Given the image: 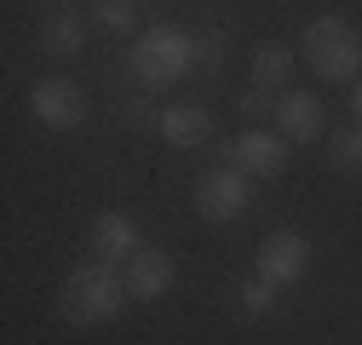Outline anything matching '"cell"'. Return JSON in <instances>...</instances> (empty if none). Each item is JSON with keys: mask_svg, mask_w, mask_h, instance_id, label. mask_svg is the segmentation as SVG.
<instances>
[{"mask_svg": "<svg viewBox=\"0 0 362 345\" xmlns=\"http://www.w3.org/2000/svg\"><path fill=\"white\" fill-rule=\"evenodd\" d=\"M86 47V23H81V12H47L40 18V52L47 58H75Z\"/></svg>", "mask_w": 362, "mask_h": 345, "instance_id": "obj_12", "label": "cell"}, {"mask_svg": "<svg viewBox=\"0 0 362 345\" xmlns=\"http://www.w3.org/2000/svg\"><path fill=\"white\" fill-rule=\"evenodd\" d=\"M139 247H144V236H139V219H132V213L104 207L93 219V259H104V265H127Z\"/></svg>", "mask_w": 362, "mask_h": 345, "instance_id": "obj_9", "label": "cell"}, {"mask_svg": "<svg viewBox=\"0 0 362 345\" xmlns=\"http://www.w3.org/2000/svg\"><path fill=\"white\" fill-rule=\"evenodd\" d=\"M270 110H276V104H270V93H264V86H247V93H242V115H270Z\"/></svg>", "mask_w": 362, "mask_h": 345, "instance_id": "obj_19", "label": "cell"}, {"mask_svg": "<svg viewBox=\"0 0 362 345\" xmlns=\"http://www.w3.org/2000/svg\"><path fill=\"white\" fill-rule=\"evenodd\" d=\"M121 305H127V276H121V265H104V259L75 265L58 288V317L69 328H104L121 317Z\"/></svg>", "mask_w": 362, "mask_h": 345, "instance_id": "obj_1", "label": "cell"}, {"mask_svg": "<svg viewBox=\"0 0 362 345\" xmlns=\"http://www.w3.org/2000/svg\"><path fill=\"white\" fill-rule=\"evenodd\" d=\"M247 196H253V185H247V172L242 167H207L202 179H196V213L207 225H230L236 213L247 207Z\"/></svg>", "mask_w": 362, "mask_h": 345, "instance_id": "obj_5", "label": "cell"}, {"mask_svg": "<svg viewBox=\"0 0 362 345\" xmlns=\"http://www.w3.org/2000/svg\"><path fill=\"white\" fill-rule=\"evenodd\" d=\"M52 6H58V12H81V6H86V0H52Z\"/></svg>", "mask_w": 362, "mask_h": 345, "instance_id": "obj_21", "label": "cell"}, {"mask_svg": "<svg viewBox=\"0 0 362 345\" xmlns=\"http://www.w3.org/2000/svg\"><path fill=\"white\" fill-rule=\"evenodd\" d=\"M305 58L322 81H356L362 75V35L339 12H322L305 23Z\"/></svg>", "mask_w": 362, "mask_h": 345, "instance_id": "obj_3", "label": "cell"}, {"mask_svg": "<svg viewBox=\"0 0 362 345\" xmlns=\"http://www.w3.org/2000/svg\"><path fill=\"white\" fill-rule=\"evenodd\" d=\"M276 299H282V288H276V282H264L259 271H253V276L236 288V305H242V317H247V322L270 317V311H276Z\"/></svg>", "mask_w": 362, "mask_h": 345, "instance_id": "obj_14", "label": "cell"}, {"mask_svg": "<svg viewBox=\"0 0 362 345\" xmlns=\"http://www.w3.org/2000/svg\"><path fill=\"white\" fill-rule=\"evenodd\" d=\"M29 115L52 133H75V127H86V93L69 75H40L29 86Z\"/></svg>", "mask_w": 362, "mask_h": 345, "instance_id": "obj_4", "label": "cell"}, {"mask_svg": "<svg viewBox=\"0 0 362 345\" xmlns=\"http://www.w3.org/2000/svg\"><path fill=\"white\" fill-rule=\"evenodd\" d=\"M127 64H132V75H139L144 93H156V86H167V81H185L196 69V35L178 29V23H156V29H144L139 40H132Z\"/></svg>", "mask_w": 362, "mask_h": 345, "instance_id": "obj_2", "label": "cell"}, {"mask_svg": "<svg viewBox=\"0 0 362 345\" xmlns=\"http://www.w3.org/2000/svg\"><path fill=\"white\" fill-rule=\"evenodd\" d=\"M293 75V52L282 47V40H264V47L253 52V86H264V93H276V86Z\"/></svg>", "mask_w": 362, "mask_h": 345, "instance_id": "obj_13", "label": "cell"}, {"mask_svg": "<svg viewBox=\"0 0 362 345\" xmlns=\"http://www.w3.org/2000/svg\"><path fill=\"white\" fill-rule=\"evenodd\" d=\"M328 161H334L339 172H356V167H362V121L334 127V133H328Z\"/></svg>", "mask_w": 362, "mask_h": 345, "instance_id": "obj_15", "label": "cell"}, {"mask_svg": "<svg viewBox=\"0 0 362 345\" xmlns=\"http://www.w3.org/2000/svg\"><path fill=\"white\" fill-rule=\"evenodd\" d=\"M121 276H127V293L132 299H161V293H173V282H178V265H173V253L167 247H139L121 265Z\"/></svg>", "mask_w": 362, "mask_h": 345, "instance_id": "obj_8", "label": "cell"}, {"mask_svg": "<svg viewBox=\"0 0 362 345\" xmlns=\"http://www.w3.org/2000/svg\"><path fill=\"white\" fill-rule=\"evenodd\" d=\"M253 271H259L264 282H276V288H293V282H305V271H310V242H305L299 230H270V236L259 242Z\"/></svg>", "mask_w": 362, "mask_h": 345, "instance_id": "obj_6", "label": "cell"}, {"mask_svg": "<svg viewBox=\"0 0 362 345\" xmlns=\"http://www.w3.org/2000/svg\"><path fill=\"white\" fill-rule=\"evenodd\" d=\"M115 121H121V127H156V121H161V110H156L150 98L132 93V98H121V104H115Z\"/></svg>", "mask_w": 362, "mask_h": 345, "instance_id": "obj_18", "label": "cell"}, {"mask_svg": "<svg viewBox=\"0 0 362 345\" xmlns=\"http://www.w3.org/2000/svg\"><path fill=\"white\" fill-rule=\"evenodd\" d=\"M276 127H282L288 144H310V139L328 133V110H322L316 93H282L276 98Z\"/></svg>", "mask_w": 362, "mask_h": 345, "instance_id": "obj_11", "label": "cell"}, {"mask_svg": "<svg viewBox=\"0 0 362 345\" xmlns=\"http://www.w3.org/2000/svg\"><path fill=\"white\" fill-rule=\"evenodd\" d=\"M93 18L110 35H132V29H139V0H93Z\"/></svg>", "mask_w": 362, "mask_h": 345, "instance_id": "obj_16", "label": "cell"}, {"mask_svg": "<svg viewBox=\"0 0 362 345\" xmlns=\"http://www.w3.org/2000/svg\"><path fill=\"white\" fill-rule=\"evenodd\" d=\"M351 121H362V75L351 81Z\"/></svg>", "mask_w": 362, "mask_h": 345, "instance_id": "obj_20", "label": "cell"}, {"mask_svg": "<svg viewBox=\"0 0 362 345\" xmlns=\"http://www.w3.org/2000/svg\"><path fill=\"white\" fill-rule=\"evenodd\" d=\"M224 58H230V40H224L218 29H202L196 35V69L213 75V69H224Z\"/></svg>", "mask_w": 362, "mask_h": 345, "instance_id": "obj_17", "label": "cell"}, {"mask_svg": "<svg viewBox=\"0 0 362 345\" xmlns=\"http://www.w3.org/2000/svg\"><path fill=\"white\" fill-rule=\"evenodd\" d=\"M224 156H230V167H242L247 179H276V172L288 167V139L264 133V127H247V133H236L230 144H224Z\"/></svg>", "mask_w": 362, "mask_h": 345, "instance_id": "obj_7", "label": "cell"}, {"mask_svg": "<svg viewBox=\"0 0 362 345\" xmlns=\"http://www.w3.org/2000/svg\"><path fill=\"white\" fill-rule=\"evenodd\" d=\"M156 133H161L173 150H202V144L213 139V110H207V104H196V98L167 104V110H161V121H156Z\"/></svg>", "mask_w": 362, "mask_h": 345, "instance_id": "obj_10", "label": "cell"}]
</instances>
